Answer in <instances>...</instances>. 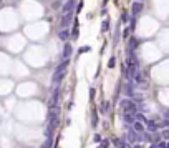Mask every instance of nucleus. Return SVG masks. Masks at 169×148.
Segmentation results:
<instances>
[{"mask_svg":"<svg viewBox=\"0 0 169 148\" xmlns=\"http://www.w3.org/2000/svg\"><path fill=\"white\" fill-rule=\"evenodd\" d=\"M161 135H162V140L168 141V140H169V128H168V130H162Z\"/></svg>","mask_w":169,"mask_h":148,"instance_id":"5701e85b","label":"nucleus"},{"mask_svg":"<svg viewBox=\"0 0 169 148\" xmlns=\"http://www.w3.org/2000/svg\"><path fill=\"white\" fill-rule=\"evenodd\" d=\"M108 147H109V140H101V143H100L98 148H108Z\"/></svg>","mask_w":169,"mask_h":148,"instance_id":"393cba45","label":"nucleus"},{"mask_svg":"<svg viewBox=\"0 0 169 148\" xmlns=\"http://www.w3.org/2000/svg\"><path fill=\"white\" fill-rule=\"evenodd\" d=\"M133 128H134V130H136V132H138L139 135H141L143 132H146V127H144V123H143V121H138V120L133 123Z\"/></svg>","mask_w":169,"mask_h":148,"instance_id":"2eb2a0df","label":"nucleus"},{"mask_svg":"<svg viewBox=\"0 0 169 148\" xmlns=\"http://www.w3.org/2000/svg\"><path fill=\"white\" fill-rule=\"evenodd\" d=\"M159 127L169 128V116H168V115H166V116H164V120H162V123H161V125H159Z\"/></svg>","mask_w":169,"mask_h":148,"instance_id":"4be33fe9","label":"nucleus"},{"mask_svg":"<svg viewBox=\"0 0 169 148\" xmlns=\"http://www.w3.org/2000/svg\"><path fill=\"white\" fill-rule=\"evenodd\" d=\"M129 34H131V28H124V32H123V38H129Z\"/></svg>","mask_w":169,"mask_h":148,"instance_id":"bb28decb","label":"nucleus"},{"mask_svg":"<svg viewBox=\"0 0 169 148\" xmlns=\"http://www.w3.org/2000/svg\"><path fill=\"white\" fill-rule=\"evenodd\" d=\"M68 65H70V58H63V60H61V63H58V65H56V68H55V73L65 72V70L68 68Z\"/></svg>","mask_w":169,"mask_h":148,"instance_id":"9d476101","label":"nucleus"},{"mask_svg":"<svg viewBox=\"0 0 169 148\" xmlns=\"http://www.w3.org/2000/svg\"><path fill=\"white\" fill-rule=\"evenodd\" d=\"M58 116H60V107H58V105H56V107H50L48 108V121L58 120Z\"/></svg>","mask_w":169,"mask_h":148,"instance_id":"20e7f679","label":"nucleus"},{"mask_svg":"<svg viewBox=\"0 0 169 148\" xmlns=\"http://www.w3.org/2000/svg\"><path fill=\"white\" fill-rule=\"evenodd\" d=\"M52 147H53V140H52V136H48L45 140V143L41 145V148H52Z\"/></svg>","mask_w":169,"mask_h":148,"instance_id":"6ab92c4d","label":"nucleus"},{"mask_svg":"<svg viewBox=\"0 0 169 148\" xmlns=\"http://www.w3.org/2000/svg\"><path fill=\"white\" fill-rule=\"evenodd\" d=\"M138 138H139V133H138L134 128H133V125H129L128 133H126V140H128V143H136V141H138Z\"/></svg>","mask_w":169,"mask_h":148,"instance_id":"f03ea898","label":"nucleus"},{"mask_svg":"<svg viewBox=\"0 0 169 148\" xmlns=\"http://www.w3.org/2000/svg\"><path fill=\"white\" fill-rule=\"evenodd\" d=\"M81 8H83V3H78V10H76V14H78V12H81Z\"/></svg>","mask_w":169,"mask_h":148,"instance_id":"473e14b6","label":"nucleus"},{"mask_svg":"<svg viewBox=\"0 0 169 148\" xmlns=\"http://www.w3.org/2000/svg\"><path fill=\"white\" fill-rule=\"evenodd\" d=\"M56 37H58L61 42H67L68 38H70V32H68V28H61L60 32H58V35H56Z\"/></svg>","mask_w":169,"mask_h":148,"instance_id":"ddd939ff","label":"nucleus"},{"mask_svg":"<svg viewBox=\"0 0 169 148\" xmlns=\"http://www.w3.org/2000/svg\"><path fill=\"white\" fill-rule=\"evenodd\" d=\"M123 121L128 123V125H133V123L136 121L134 113H133V112H123Z\"/></svg>","mask_w":169,"mask_h":148,"instance_id":"1a4fd4ad","label":"nucleus"},{"mask_svg":"<svg viewBox=\"0 0 169 148\" xmlns=\"http://www.w3.org/2000/svg\"><path fill=\"white\" fill-rule=\"evenodd\" d=\"M90 98H95V88H90Z\"/></svg>","mask_w":169,"mask_h":148,"instance_id":"c756f323","label":"nucleus"},{"mask_svg":"<svg viewBox=\"0 0 169 148\" xmlns=\"http://www.w3.org/2000/svg\"><path fill=\"white\" fill-rule=\"evenodd\" d=\"M75 3H76V0H67V2H65V5L61 7V14H68V12H73Z\"/></svg>","mask_w":169,"mask_h":148,"instance_id":"6e6552de","label":"nucleus"},{"mask_svg":"<svg viewBox=\"0 0 169 148\" xmlns=\"http://www.w3.org/2000/svg\"><path fill=\"white\" fill-rule=\"evenodd\" d=\"M131 148H143L141 145H134V147H131Z\"/></svg>","mask_w":169,"mask_h":148,"instance_id":"72a5a7b5","label":"nucleus"},{"mask_svg":"<svg viewBox=\"0 0 169 148\" xmlns=\"http://www.w3.org/2000/svg\"><path fill=\"white\" fill-rule=\"evenodd\" d=\"M80 37V30H78V20L75 22V28H73V32H71V35H70V38H73V40H76Z\"/></svg>","mask_w":169,"mask_h":148,"instance_id":"dca6fc26","label":"nucleus"},{"mask_svg":"<svg viewBox=\"0 0 169 148\" xmlns=\"http://www.w3.org/2000/svg\"><path fill=\"white\" fill-rule=\"evenodd\" d=\"M73 22V12H68V14H63L61 17V28H68V25Z\"/></svg>","mask_w":169,"mask_h":148,"instance_id":"39448f33","label":"nucleus"},{"mask_svg":"<svg viewBox=\"0 0 169 148\" xmlns=\"http://www.w3.org/2000/svg\"><path fill=\"white\" fill-rule=\"evenodd\" d=\"M134 118H136L138 121H143V123H148V118H146V116L143 115V112H136V113H134Z\"/></svg>","mask_w":169,"mask_h":148,"instance_id":"f3484780","label":"nucleus"},{"mask_svg":"<svg viewBox=\"0 0 169 148\" xmlns=\"http://www.w3.org/2000/svg\"><path fill=\"white\" fill-rule=\"evenodd\" d=\"M119 107H121L123 112H133L136 113V103L133 98H124V100L119 101Z\"/></svg>","mask_w":169,"mask_h":148,"instance_id":"f257e3e1","label":"nucleus"},{"mask_svg":"<svg viewBox=\"0 0 169 148\" xmlns=\"http://www.w3.org/2000/svg\"><path fill=\"white\" fill-rule=\"evenodd\" d=\"M134 17H136V15H133V14H131V17H129V22H131V30L136 27V18H134Z\"/></svg>","mask_w":169,"mask_h":148,"instance_id":"b1692460","label":"nucleus"},{"mask_svg":"<svg viewBox=\"0 0 169 148\" xmlns=\"http://www.w3.org/2000/svg\"><path fill=\"white\" fill-rule=\"evenodd\" d=\"M0 3H2V0H0Z\"/></svg>","mask_w":169,"mask_h":148,"instance_id":"c9c22d12","label":"nucleus"},{"mask_svg":"<svg viewBox=\"0 0 169 148\" xmlns=\"http://www.w3.org/2000/svg\"><path fill=\"white\" fill-rule=\"evenodd\" d=\"M90 50H91V47H81L78 52H80V53H88Z\"/></svg>","mask_w":169,"mask_h":148,"instance_id":"cd10ccee","label":"nucleus"},{"mask_svg":"<svg viewBox=\"0 0 169 148\" xmlns=\"http://www.w3.org/2000/svg\"><path fill=\"white\" fill-rule=\"evenodd\" d=\"M139 2H143V0H139Z\"/></svg>","mask_w":169,"mask_h":148,"instance_id":"e433bc0d","label":"nucleus"},{"mask_svg":"<svg viewBox=\"0 0 169 148\" xmlns=\"http://www.w3.org/2000/svg\"><path fill=\"white\" fill-rule=\"evenodd\" d=\"M124 93H126L128 98L134 97V83H133V80H128V83L124 85Z\"/></svg>","mask_w":169,"mask_h":148,"instance_id":"423d86ee","label":"nucleus"},{"mask_svg":"<svg viewBox=\"0 0 169 148\" xmlns=\"http://www.w3.org/2000/svg\"><path fill=\"white\" fill-rule=\"evenodd\" d=\"M93 140H95V141H101V136H100V135H95V136H93Z\"/></svg>","mask_w":169,"mask_h":148,"instance_id":"2f4dec72","label":"nucleus"},{"mask_svg":"<svg viewBox=\"0 0 169 148\" xmlns=\"http://www.w3.org/2000/svg\"><path fill=\"white\" fill-rule=\"evenodd\" d=\"M166 148H169V141H168V145H166Z\"/></svg>","mask_w":169,"mask_h":148,"instance_id":"f704fd0d","label":"nucleus"},{"mask_svg":"<svg viewBox=\"0 0 169 148\" xmlns=\"http://www.w3.org/2000/svg\"><path fill=\"white\" fill-rule=\"evenodd\" d=\"M149 148H159V143H156V141H151Z\"/></svg>","mask_w":169,"mask_h":148,"instance_id":"c85d7f7f","label":"nucleus"},{"mask_svg":"<svg viewBox=\"0 0 169 148\" xmlns=\"http://www.w3.org/2000/svg\"><path fill=\"white\" fill-rule=\"evenodd\" d=\"M63 78H65V72H60V73H53V78H52V82H53L55 85H60L61 82H63Z\"/></svg>","mask_w":169,"mask_h":148,"instance_id":"4468645a","label":"nucleus"},{"mask_svg":"<svg viewBox=\"0 0 169 148\" xmlns=\"http://www.w3.org/2000/svg\"><path fill=\"white\" fill-rule=\"evenodd\" d=\"M134 82H138V83H141V82H143V73H141V70H139V68L136 70V73H134Z\"/></svg>","mask_w":169,"mask_h":148,"instance_id":"aec40b11","label":"nucleus"},{"mask_svg":"<svg viewBox=\"0 0 169 148\" xmlns=\"http://www.w3.org/2000/svg\"><path fill=\"white\" fill-rule=\"evenodd\" d=\"M96 123H98V118H96V115H95V116H93V120H91V125L96 127Z\"/></svg>","mask_w":169,"mask_h":148,"instance_id":"7c9ffc66","label":"nucleus"},{"mask_svg":"<svg viewBox=\"0 0 169 148\" xmlns=\"http://www.w3.org/2000/svg\"><path fill=\"white\" fill-rule=\"evenodd\" d=\"M71 52H73V47H71L70 43H65V47H63V53H61V57H63V58H70V57H71Z\"/></svg>","mask_w":169,"mask_h":148,"instance_id":"f8f14e48","label":"nucleus"},{"mask_svg":"<svg viewBox=\"0 0 169 148\" xmlns=\"http://www.w3.org/2000/svg\"><path fill=\"white\" fill-rule=\"evenodd\" d=\"M157 128H159V125L156 123V120H148V123H146V130H148L149 133H156Z\"/></svg>","mask_w":169,"mask_h":148,"instance_id":"9b49d317","label":"nucleus"},{"mask_svg":"<svg viewBox=\"0 0 169 148\" xmlns=\"http://www.w3.org/2000/svg\"><path fill=\"white\" fill-rule=\"evenodd\" d=\"M144 10V5H143V2H139V0H136L134 3L131 5V14L133 15H139Z\"/></svg>","mask_w":169,"mask_h":148,"instance_id":"0eeeda50","label":"nucleus"},{"mask_svg":"<svg viewBox=\"0 0 169 148\" xmlns=\"http://www.w3.org/2000/svg\"><path fill=\"white\" fill-rule=\"evenodd\" d=\"M109 30V20H103L101 22V32H108Z\"/></svg>","mask_w":169,"mask_h":148,"instance_id":"412c9836","label":"nucleus"},{"mask_svg":"<svg viewBox=\"0 0 169 148\" xmlns=\"http://www.w3.org/2000/svg\"><path fill=\"white\" fill-rule=\"evenodd\" d=\"M115 65H116V58H115V57H111L109 62H108V67L109 68H115Z\"/></svg>","mask_w":169,"mask_h":148,"instance_id":"a878e982","label":"nucleus"},{"mask_svg":"<svg viewBox=\"0 0 169 148\" xmlns=\"http://www.w3.org/2000/svg\"><path fill=\"white\" fill-rule=\"evenodd\" d=\"M58 100H60V87L56 85V88L53 90V93H52V97H50L48 108H50V107H56V105H58Z\"/></svg>","mask_w":169,"mask_h":148,"instance_id":"7ed1b4c3","label":"nucleus"},{"mask_svg":"<svg viewBox=\"0 0 169 148\" xmlns=\"http://www.w3.org/2000/svg\"><path fill=\"white\" fill-rule=\"evenodd\" d=\"M108 108H109V103H108V101H103L101 105L98 107V112H100V113H106V112H108Z\"/></svg>","mask_w":169,"mask_h":148,"instance_id":"a211bd4d","label":"nucleus"}]
</instances>
